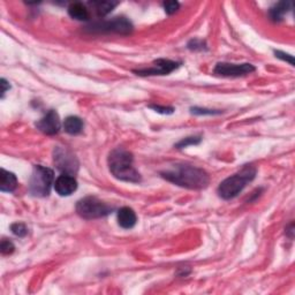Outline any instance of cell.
<instances>
[{
  "label": "cell",
  "instance_id": "1",
  "mask_svg": "<svg viewBox=\"0 0 295 295\" xmlns=\"http://www.w3.org/2000/svg\"><path fill=\"white\" fill-rule=\"evenodd\" d=\"M160 174L167 181L188 189H203L210 181L204 170L187 164H177Z\"/></svg>",
  "mask_w": 295,
  "mask_h": 295
},
{
  "label": "cell",
  "instance_id": "2",
  "mask_svg": "<svg viewBox=\"0 0 295 295\" xmlns=\"http://www.w3.org/2000/svg\"><path fill=\"white\" fill-rule=\"evenodd\" d=\"M133 155L124 148H117L109 156V167L114 178L126 182H140L141 175L134 167Z\"/></svg>",
  "mask_w": 295,
  "mask_h": 295
},
{
  "label": "cell",
  "instance_id": "3",
  "mask_svg": "<svg viewBox=\"0 0 295 295\" xmlns=\"http://www.w3.org/2000/svg\"><path fill=\"white\" fill-rule=\"evenodd\" d=\"M256 168L252 165H246L237 173L226 178L218 187V195L223 200H232L244 189L249 182L255 179Z\"/></svg>",
  "mask_w": 295,
  "mask_h": 295
},
{
  "label": "cell",
  "instance_id": "4",
  "mask_svg": "<svg viewBox=\"0 0 295 295\" xmlns=\"http://www.w3.org/2000/svg\"><path fill=\"white\" fill-rule=\"evenodd\" d=\"M53 180H55V175H53V171L51 168L36 165L34 167L32 177L29 180L30 194L37 197L49 196Z\"/></svg>",
  "mask_w": 295,
  "mask_h": 295
},
{
  "label": "cell",
  "instance_id": "5",
  "mask_svg": "<svg viewBox=\"0 0 295 295\" xmlns=\"http://www.w3.org/2000/svg\"><path fill=\"white\" fill-rule=\"evenodd\" d=\"M113 211L112 206L105 202L98 200L97 197L88 196L80 200L76 204V212L84 219H98L110 214Z\"/></svg>",
  "mask_w": 295,
  "mask_h": 295
},
{
  "label": "cell",
  "instance_id": "6",
  "mask_svg": "<svg viewBox=\"0 0 295 295\" xmlns=\"http://www.w3.org/2000/svg\"><path fill=\"white\" fill-rule=\"evenodd\" d=\"M91 33H116L119 35H129L133 32V25L126 18H114L112 20L99 21L87 27Z\"/></svg>",
  "mask_w": 295,
  "mask_h": 295
},
{
  "label": "cell",
  "instance_id": "7",
  "mask_svg": "<svg viewBox=\"0 0 295 295\" xmlns=\"http://www.w3.org/2000/svg\"><path fill=\"white\" fill-rule=\"evenodd\" d=\"M53 160L63 174L74 175L79 170L78 158L66 148L57 147L53 152Z\"/></svg>",
  "mask_w": 295,
  "mask_h": 295
},
{
  "label": "cell",
  "instance_id": "8",
  "mask_svg": "<svg viewBox=\"0 0 295 295\" xmlns=\"http://www.w3.org/2000/svg\"><path fill=\"white\" fill-rule=\"evenodd\" d=\"M255 72V67L251 64H229L219 63L214 67L213 73L216 75L225 76V78H237Z\"/></svg>",
  "mask_w": 295,
  "mask_h": 295
},
{
  "label": "cell",
  "instance_id": "9",
  "mask_svg": "<svg viewBox=\"0 0 295 295\" xmlns=\"http://www.w3.org/2000/svg\"><path fill=\"white\" fill-rule=\"evenodd\" d=\"M180 66L178 61H172L168 59H157L152 63L151 67L141 68L134 71L136 75L140 76H152V75H167Z\"/></svg>",
  "mask_w": 295,
  "mask_h": 295
},
{
  "label": "cell",
  "instance_id": "10",
  "mask_svg": "<svg viewBox=\"0 0 295 295\" xmlns=\"http://www.w3.org/2000/svg\"><path fill=\"white\" fill-rule=\"evenodd\" d=\"M37 128L47 135H56L59 133L61 124L58 113L56 111H49L45 116L36 124Z\"/></svg>",
  "mask_w": 295,
  "mask_h": 295
},
{
  "label": "cell",
  "instance_id": "11",
  "mask_svg": "<svg viewBox=\"0 0 295 295\" xmlns=\"http://www.w3.org/2000/svg\"><path fill=\"white\" fill-rule=\"evenodd\" d=\"M55 189L60 196H70L78 189V181L74 175L61 174L56 180Z\"/></svg>",
  "mask_w": 295,
  "mask_h": 295
},
{
  "label": "cell",
  "instance_id": "12",
  "mask_svg": "<svg viewBox=\"0 0 295 295\" xmlns=\"http://www.w3.org/2000/svg\"><path fill=\"white\" fill-rule=\"evenodd\" d=\"M137 221L136 213L134 212L132 208H128V206H124L119 210L118 212V223L120 225V227L125 229L133 228L135 226Z\"/></svg>",
  "mask_w": 295,
  "mask_h": 295
},
{
  "label": "cell",
  "instance_id": "13",
  "mask_svg": "<svg viewBox=\"0 0 295 295\" xmlns=\"http://www.w3.org/2000/svg\"><path fill=\"white\" fill-rule=\"evenodd\" d=\"M68 14L72 19L78 21H88L90 19V13L86 6L81 3H73L68 7Z\"/></svg>",
  "mask_w": 295,
  "mask_h": 295
},
{
  "label": "cell",
  "instance_id": "14",
  "mask_svg": "<svg viewBox=\"0 0 295 295\" xmlns=\"http://www.w3.org/2000/svg\"><path fill=\"white\" fill-rule=\"evenodd\" d=\"M64 129L70 135H78L83 130L82 119L75 116L67 117L64 122Z\"/></svg>",
  "mask_w": 295,
  "mask_h": 295
},
{
  "label": "cell",
  "instance_id": "15",
  "mask_svg": "<svg viewBox=\"0 0 295 295\" xmlns=\"http://www.w3.org/2000/svg\"><path fill=\"white\" fill-rule=\"evenodd\" d=\"M18 186V179L15 174L12 172H9L6 170H2V185H0V190L7 191L11 193Z\"/></svg>",
  "mask_w": 295,
  "mask_h": 295
},
{
  "label": "cell",
  "instance_id": "16",
  "mask_svg": "<svg viewBox=\"0 0 295 295\" xmlns=\"http://www.w3.org/2000/svg\"><path fill=\"white\" fill-rule=\"evenodd\" d=\"M290 9V3L289 2H280L278 3L277 5H274L272 9L270 10L269 15L270 19L272 21L274 22H279L282 20L283 15H285L287 12H288Z\"/></svg>",
  "mask_w": 295,
  "mask_h": 295
},
{
  "label": "cell",
  "instance_id": "17",
  "mask_svg": "<svg viewBox=\"0 0 295 295\" xmlns=\"http://www.w3.org/2000/svg\"><path fill=\"white\" fill-rule=\"evenodd\" d=\"M90 5L95 9V12L97 13L99 18L106 17L107 14L112 12L114 7L118 5V3L113 2H93L90 3Z\"/></svg>",
  "mask_w": 295,
  "mask_h": 295
},
{
  "label": "cell",
  "instance_id": "18",
  "mask_svg": "<svg viewBox=\"0 0 295 295\" xmlns=\"http://www.w3.org/2000/svg\"><path fill=\"white\" fill-rule=\"evenodd\" d=\"M202 141L201 136H189L186 137V139H182L180 142L175 144V148L177 149H183L189 147V145H197L200 144Z\"/></svg>",
  "mask_w": 295,
  "mask_h": 295
},
{
  "label": "cell",
  "instance_id": "19",
  "mask_svg": "<svg viewBox=\"0 0 295 295\" xmlns=\"http://www.w3.org/2000/svg\"><path fill=\"white\" fill-rule=\"evenodd\" d=\"M11 231L13 232L14 235L19 237H25L28 234V227L24 223H14L11 225Z\"/></svg>",
  "mask_w": 295,
  "mask_h": 295
},
{
  "label": "cell",
  "instance_id": "20",
  "mask_svg": "<svg viewBox=\"0 0 295 295\" xmlns=\"http://www.w3.org/2000/svg\"><path fill=\"white\" fill-rule=\"evenodd\" d=\"M0 249H2V254L3 255H11L14 251L15 247H14L12 241H10L7 239H4L2 241V246H0Z\"/></svg>",
  "mask_w": 295,
  "mask_h": 295
},
{
  "label": "cell",
  "instance_id": "21",
  "mask_svg": "<svg viewBox=\"0 0 295 295\" xmlns=\"http://www.w3.org/2000/svg\"><path fill=\"white\" fill-rule=\"evenodd\" d=\"M191 113L196 114V116H213V114H220V111H214V110H208V109H200V107H193L191 109Z\"/></svg>",
  "mask_w": 295,
  "mask_h": 295
},
{
  "label": "cell",
  "instance_id": "22",
  "mask_svg": "<svg viewBox=\"0 0 295 295\" xmlns=\"http://www.w3.org/2000/svg\"><path fill=\"white\" fill-rule=\"evenodd\" d=\"M180 7V4L178 2H165L164 3V9H165V12L168 15L174 14L175 12H178Z\"/></svg>",
  "mask_w": 295,
  "mask_h": 295
},
{
  "label": "cell",
  "instance_id": "23",
  "mask_svg": "<svg viewBox=\"0 0 295 295\" xmlns=\"http://www.w3.org/2000/svg\"><path fill=\"white\" fill-rule=\"evenodd\" d=\"M150 109H152L156 112L162 113V114H172L174 112L173 107H167V106H160V105H150L149 106Z\"/></svg>",
  "mask_w": 295,
  "mask_h": 295
},
{
  "label": "cell",
  "instance_id": "24",
  "mask_svg": "<svg viewBox=\"0 0 295 295\" xmlns=\"http://www.w3.org/2000/svg\"><path fill=\"white\" fill-rule=\"evenodd\" d=\"M204 48H205L204 42H202L200 40H193L188 43V49L194 50V51H197V50H203Z\"/></svg>",
  "mask_w": 295,
  "mask_h": 295
},
{
  "label": "cell",
  "instance_id": "25",
  "mask_svg": "<svg viewBox=\"0 0 295 295\" xmlns=\"http://www.w3.org/2000/svg\"><path fill=\"white\" fill-rule=\"evenodd\" d=\"M274 55H275V57H277V58L281 59V60H283V61H287V63H289L290 65H292V66L294 65L293 56L287 55V53H283V52H281V51H274Z\"/></svg>",
  "mask_w": 295,
  "mask_h": 295
},
{
  "label": "cell",
  "instance_id": "26",
  "mask_svg": "<svg viewBox=\"0 0 295 295\" xmlns=\"http://www.w3.org/2000/svg\"><path fill=\"white\" fill-rule=\"evenodd\" d=\"M2 88H3V89H2V97H4V95L6 94V91L11 89L10 83L7 82L5 79H2Z\"/></svg>",
  "mask_w": 295,
  "mask_h": 295
},
{
  "label": "cell",
  "instance_id": "27",
  "mask_svg": "<svg viewBox=\"0 0 295 295\" xmlns=\"http://www.w3.org/2000/svg\"><path fill=\"white\" fill-rule=\"evenodd\" d=\"M286 233H287V234H288V236L290 237V239H292V237H293V234H294V225H293V224H290V225L288 226V227H287Z\"/></svg>",
  "mask_w": 295,
  "mask_h": 295
}]
</instances>
